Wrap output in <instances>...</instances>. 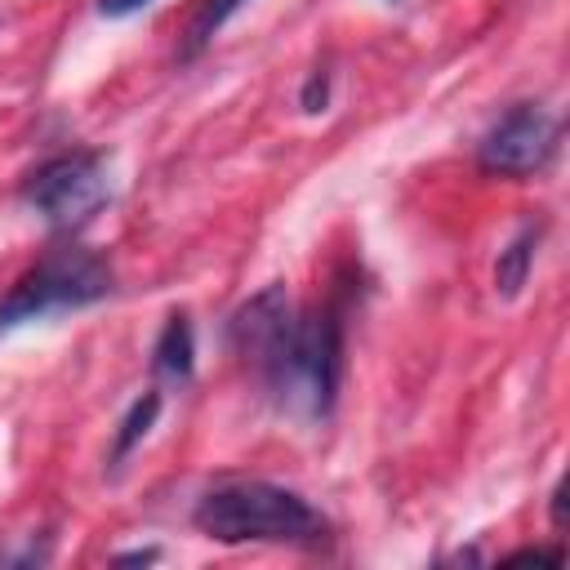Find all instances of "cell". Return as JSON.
Returning a JSON list of instances; mask_svg holds the SVG:
<instances>
[{
    "mask_svg": "<svg viewBox=\"0 0 570 570\" xmlns=\"http://www.w3.org/2000/svg\"><path fill=\"white\" fill-rule=\"evenodd\" d=\"M539 236H543V223H521L517 236L499 249V258H494V289H499V298H517L525 289L530 267H534Z\"/></svg>",
    "mask_w": 570,
    "mask_h": 570,
    "instance_id": "7",
    "label": "cell"
},
{
    "mask_svg": "<svg viewBox=\"0 0 570 570\" xmlns=\"http://www.w3.org/2000/svg\"><path fill=\"white\" fill-rule=\"evenodd\" d=\"M245 0H196V13H191V22H187V40H183V58H196L218 31H223V22L240 9Z\"/></svg>",
    "mask_w": 570,
    "mask_h": 570,
    "instance_id": "9",
    "label": "cell"
},
{
    "mask_svg": "<svg viewBox=\"0 0 570 570\" xmlns=\"http://www.w3.org/2000/svg\"><path fill=\"white\" fill-rule=\"evenodd\" d=\"M552 530H566V481H557L552 490Z\"/></svg>",
    "mask_w": 570,
    "mask_h": 570,
    "instance_id": "13",
    "label": "cell"
},
{
    "mask_svg": "<svg viewBox=\"0 0 570 570\" xmlns=\"http://www.w3.org/2000/svg\"><path fill=\"white\" fill-rule=\"evenodd\" d=\"M191 525L214 543H330V521L298 490L272 481H227L196 499Z\"/></svg>",
    "mask_w": 570,
    "mask_h": 570,
    "instance_id": "2",
    "label": "cell"
},
{
    "mask_svg": "<svg viewBox=\"0 0 570 570\" xmlns=\"http://www.w3.org/2000/svg\"><path fill=\"white\" fill-rule=\"evenodd\" d=\"M298 107H303L307 116H316V111L330 107V71H325V67H316V71L307 76V85H303V94H298Z\"/></svg>",
    "mask_w": 570,
    "mask_h": 570,
    "instance_id": "10",
    "label": "cell"
},
{
    "mask_svg": "<svg viewBox=\"0 0 570 570\" xmlns=\"http://www.w3.org/2000/svg\"><path fill=\"white\" fill-rule=\"evenodd\" d=\"M561 147V120L539 102L508 107L476 142V169L494 178H534Z\"/></svg>",
    "mask_w": 570,
    "mask_h": 570,
    "instance_id": "5",
    "label": "cell"
},
{
    "mask_svg": "<svg viewBox=\"0 0 570 570\" xmlns=\"http://www.w3.org/2000/svg\"><path fill=\"white\" fill-rule=\"evenodd\" d=\"M343 316L347 289H334L316 307H294L285 285H267L232 312L227 338L285 414L316 423L330 419L343 387Z\"/></svg>",
    "mask_w": 570,
    "mask_h": 570,
    "instance_id": "1",
    "label": "cell"
},
{
    "mask_svg": "<svg viewBox=\"0 0 570 570\" xmlns=\"http://www.w3.org/2000/svg\"><path fill=\"white\" fill-rule=\"evenodd\" d=\"M156 557H160L156 548H142V552H120V557H116V566H147V561H156Z\"/></svg>",
    "mask_w": 570,
    "mask_h": 570,
    "instance_id": "14",
    "label": "cell"
},
{
    "mask_svg": "<svg viewBox=\"0 0 570 570\" xmlns=\"http://www.w3.org/2000/svg\"><path fill=\"white\" fill-rule=\"evenodd\" d=\"M18 196L58 232V236H76L80 227H89L98 218V209L111 200V178H107V156L102 151H58L49 160H40Z\"/></svg>",
    "mask_w": 570,
    "mask_h": 570,
    "instance_id": "4",
    "label": "cell"
},
{
    "mask_svg": "<svg viewBox=\"0 0 570 570\" xmlns=\"http://www.w3.org/2000/svg\"><path fill=\"white\" fill-rule=\"evenodd\" d=\"M392 4H396V0H392Z\"/></svg>",
    "mask_w": 570,
    "mask_h": 570,
    "instance_id": "15",
    "label": "cell"
},
{
    "mask_svg": "<svg viewBox=\"0 0 570 570\" xmlns=\"http://www.w3.org/2000/svg\"><path fill=\"white\" fill-rule=\"evenodd\" d=\"M116 289V272L111 263L80 245L76 236L58 240L53 249H45L0 298V334L18 330V325H36L49 316H67L80 307L102 303Z\"/></svg>",
    "mask_w": 570,
    "mask_h": 570,
    "instance_id": "3",
    "label": "cell"
},
{
    "mask_svg": "<svg viewBox=\"0 0 570 570\" xmlns=\"http://www.w3.org/2000/svg\"><path fill=\"white\" fill-rule=\"evenodd\" d=\"M156 414H160V392H156V387H147L142 396H134V405L120 414L116 436H111V454H107V463H111V468H120V463H125V459L138 450V441L151 432Z\"/></svg>",
    "mask_w": 570,
    "mask_h": 570,
    "instance_id": "8",
    "label": "cell"
},
{
    "mask_svg": "<svg viewBox=\"0 0 570 570\" xmlns=\"http://www.w3.org/2000/svg\"><path fill=\"white\" fill-rule=\"evenodd\" d=\"M508 561H552V566H561L566 552H561V548H521V552H512Z\"/></svg>",
    "mask_w": 570,
    "mask_h": 570,
    "instance_id": "12",
    "label": "cell"
},
{
    "mask_svg": "<svg viewBox=\"0 0 570 570\" xmlns=\"http://www.w3.org/2000/svg\"><path fill=\"white\" fill-rule=\"evenodd\" d=\"M147 4H156V0H98V13H102V18H134V13H142Z\"/></svg>",
    "mask_w": 570,
    "mask_h": 570,
    "instance_id": "11",
    "label": "cell"
},
{
    "mask_svg": "<svg viewBox=\"0 0 570 570\" xmlns=\"http://www.w3.org/2000/svg\"><path fill=\"white\" fill-rule=\"evenodd\" d=\"M196 370V334H191V316L187 312H169L156 343H151V379L156 383H191Z\"/></svg>",
    "mask_w": 570,
    "mask_h": 570,
    "instance_id": "6",
    "label": "cell"
}]
</instances>
